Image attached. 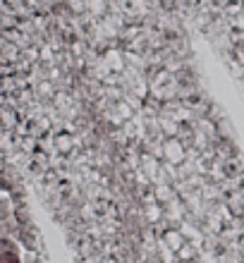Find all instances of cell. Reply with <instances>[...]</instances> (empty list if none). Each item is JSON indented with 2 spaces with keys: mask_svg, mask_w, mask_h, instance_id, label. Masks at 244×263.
<instances>
[{
  "mask_svg": "<svg viewBox=\"0 0 244 263\" xmlns=\"http://www.w3.org/2000/svg\"><path fill=\"white\" fill-rule=\"evenodd\" d=\"M0 263H22L20 247L10 237H0Z\"/></svg>",
  "mask_w": 244,
  "mask_h": 263,
  "instance_id": "6da1fadb",
  "label": "cell"
},
{
  "mask_svg": "<svg viewBox=\"0 0 244 263\" xmlns=\"http://www.w3.org/2000/svg\"><path fill=\"white\" fill-rule=\"evenodd\" d=\"M10 218H12V208H10V201L3 196V199H0V222L10 220Z\"/></svg>",
  "mask_w": 244,
  "mask_h": 263,
  "instance_id": "7a4b0ae2",
  "label": "cell"
}]
</instances>
